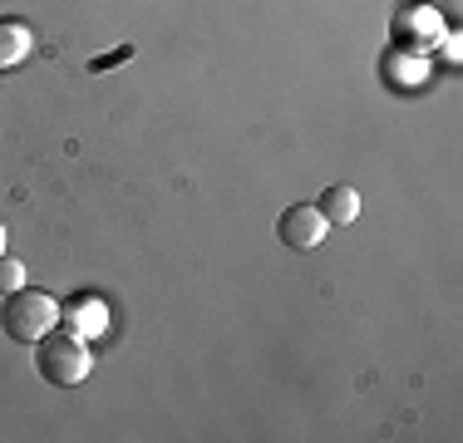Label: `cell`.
<instances>
[{
	"label": "cell",
	"instance_id": "6da1fadb",
	"mask_svg": "<svg viewBox=\"0 0 463 443\" xmlns=\"http://www.w3.org/2000/svg\"><path fill=\"white\" fill-rule=\"evenodd\" d=\"M35 370L40 380L54 384V390H74V384L90 380L94 370V354H90V340L80 330H60L54 325L45 340H35Z\"/></svg>",
	"mask_w": 463,
	"mask_h": 443
},
{
	"label": "cell",
	"instance_id": "7a4b0ae2",
	"mask_svg": "<svg viewBox=\"0 0 463 443\" xmlns=\"http://www.w3.org/2000/svg\"><path fill=\"white\" fill-rule=\"evenodd\" d=\"M54 325H60V306H54V296H45V291L20 286V291H10L5 306H0V330H5L15 345H35V340H45Z\"/></svg>",
	"mask_w": 463,
	"mask_h": 443
},
{
	"label": "cell",
	"instance_id": "277c9868",
	"mask_svg": "<svg viewBox=\"0 0 463 443\" xmlns=\"http://www.w3.org/2000/svg\"><path fill=\"white\" fill-rule=\"evenodd\" d=\"M35 35H30L25 20H0V70H15L20 60H30Z\"/></svg>",
	"mask_w": 463,
	"mask_h": 443
},
{
	"label": "cell",
	"instance_id": "52a82bcc",
	"mask_svg": "<svg viewBox=\"0 0 463 443\" xmlns=\"http://www.w3.org/2000/svg\"><path fill=\"white\" fill-rule=\"evenodd\" d=\"M0 251H5V222H0Z\"/></svg>",
	"mask_w": 463,
	"mask_h": 443
},
{
	"label": "cell",
	"instance_id": "8992f818",
	"mask_svg": "<svg viewBox=\"0 0 463 443\" xmlns=\"http://www.w3.org/2000/svg\"><path fill=\"white\" fill-rule=\"evenodd\" d=\"M20 286H25V261H20V257H5V251H0V296L20 291Z\"/></svg>",
	"mask_w": 463,
	"mask_h": 443
},
{
	"label": "cell",
	"instance_id": "3957f363",
	"mask_svg": "<svg viewBox=\"0 0 463 443\" xmlns=\"http://www.w3.org/2000/svg\"><path fill=\"white\" fill-rule=\"evenodd\" d=\"M326 231H330V222L321 217V207H316V203H291L277 217V237L291 251H316L326 241Z\"/></svg>",
	"mask_w": 463,
	"mask_h": 443
},
{
	"label": "cell",
	"instance_id": "5b68a950",
	"mask_svg": "<svg viewBox=\"0 0 463 443\" xmlns=\"http://www.w3.org/2000/svg\"><path fill=\"white\" fill-rule=\"evenodd\" d=\"M316 207H321V217L330 222V227H350V222L360 217V193L355 187H326Z\"/></svg>",
	"mask_w": 463,
	"mask_h": 443
}]
</instances>
